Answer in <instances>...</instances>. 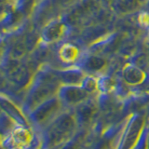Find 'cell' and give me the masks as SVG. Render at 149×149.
<instances>
[{
    "mask_svg": "<svg viewBox=\"0 0 149 149\" xmlns=\"http://www.w3.org/2000/svg\"><path fill=\"white\" fill-rule=\"evenodd\" d=\"M149 0H113L110 5L111 11L118 16H125L142 10Z\"/></svg>",
    "mask_w": 149,
    "mask_h": 149,
    "instance_id": "cell-5",
    "label": "cell"
},
{
    "mask_svg": "<svg viewBox=\"0 0 149 149\" xmlns=\"http://www.w3.org/2000/svg\"><path fill=\"white\" fill-rule=\"evenodd\" d=\"M149 74L132 63L128 62L121 69L120 78L130 87H140L143 85L148 79Z\"/></svg>",
    "mask_w": 149,
    "mask_h": 149,
    "instance_id": "cell-4",
    "label": "cell"
},
{
    "mask_svg": "<svg viewBox=\"0 0 149 149\" xmlns=\"http://www.w3.org/2000/svg\"><path fill=\"white\" fill-rule=\"evenodd\" d=\"M42 1H44V0H36V5H37V4H39V3L42 2Z\"/></svg>",
    "mask_w": 149,
    "mask_h": 149,
    "instance_id": "cell-15",
    "label": "cell"
},
{
    "mask_svg": "<svg viewBox=\"0 0 149 149\" xmlns=\"http://www.w3.org/2000/svg\"><path fill=\"white\" fill-rule=\"evenodd\" d=\"M48 4V6L52 9L53 12L55 10H65L72 8L74 6L81 1V0H44Z\"/></svg>",
    "mask_w": 149,
    "mask_h": 149,
    "instance_id": "cell-10",
    "label": "cell"
},
{
    "mask_svg": "<svg viewBox=\"0 0 149 149\" xmlns=\"http://www.w3.org/2000/svg\"><path fill=\"white\" fill-rule=\"evenodd\" d=\"M62 85H81L86 73L77 66H70L64 69H55Z\"/></svg>",
    "mask_w": 149,
    "mask_h": 149,
    "instance_id": "cell-8",
    "label": "cell"
},
{
    "mask_svg": "<svg viewBox=\"0 0 149 149\" xmlns=\"http://www.w3.org/2000/svg\"><path fill=\"white\" fill-rule=\"evenodd\" d=\"M57 96L65 108L73 109L94 95L88 93L80 85H61Z\"/></svg>",
    "mask_w": 149,
    "mask_h": 149,
    "instance_id": "cell-3",
    "label": "cell"
},
{
    "mask_svg": "<svg viewBox=\"0 0 149 149\" xmlns=\"http://www.w3.org/2000/svg\"><path fill=\"white\" fill-rule=\"evenodd\" d=\"M73 30L62 15L54 17L42 26L39 33V44L49 46L67 37Z\"/></svg>",
    "mask_w": 149,
    "mask_h": 149,
    "instance_id": "cell-1",
    "label": "cell"
},
{
    "mask_svg": "<svg viewBox=\"0 0 149 149\" xmlns=\"http://www.w3.org/2000/svg\"><path fill=\"white\" fill-rule=\"evenodd\" d=\"M148 74H149V73H148Z\"/></svg>",
    "mask_w": 149,
    "mask_h": 149,
    "instance_id": "cell-16",
    "label": "cell"
},
{
    "mask_svg": "<svg viewBox=\"0 0 149 149\" xmlns=\"http://www.w3.org/2000/svg\"><path fill=\"white\" fill-rule=\"evenodd\" d=\"M144 48H146V52L149 56V37H147L144 41Z\"/></svg>",
    "mask_w": 149,
    "mask_h": 149,
    "instance_id": "cell-14",
    "label": "cell"
},
{
    "mask_svg": "<svg viewBox=\"0 0 149 149\" xmlns=\"http://www.w3.org/2000/svg\"><path fill=\"white\" fill-rule=\"evenodd\" d=\"M137 21L140 26L149 30V11L140 10L137 17Z\"/></svg>",
    "mask_w": 149,
    "mask_h": 149,
    "instance_id": "cell-12",
    "label": "cell"
},
{
    "mask_svg": "<svg viewBox=\"0 0 149 149\" xmlns=\"http://www.w3.org/2000/svg\"><path fill=\"white\" fill-rule=\"evenodd\" d=\"M82 69L87 74H104L110 66L106 56L92 52H83L80 60L74 65Z\"/></svg>",
    "mask_w": 149,
    "mask_h": 149,
    "instance_id": "cell-2",
    "label": "cell"
},
{
    "mask_svg": "<svg viewBox=\"0 0 149 149\" xmlns=\"http://www.w3.org/2000/svg\"><path fill=\"white\" fill-rule=\"evenodd\" d=\"M109 33L110 32L107 31L106 27L101 23H91V24H87V26L81 31L78 42L81 44H87L88 47L107 36Z\"/></svg>",
    "mask_w": 149,
    "mask_h": 149,
    "instance_id": "cell-6",
    "label": "cell"
},
{
    "mask_svg": "<svg viewBox=\"0 0 149 149\" xmlns=\"http://www.w3.org/2000/svg\"><path fill=\"white\" fill-rule=\"evenodd\" d=\"M82 54L83 52H81L80 49L71 42H65L58 49L59 60L63 63L69 65V67L74 66L80 60Z\"/></svg>",
    "mask_w": 149,
    "mask_h": 149,
    "instance_id": "cell-7",
    "label": "cell"
},
{
    "mask_svg": "<svg viewBox=\"0 0 149 149\" xmlns=\"http://www.w3.org/2000/svg\"><path fill=\"white\" fill-rule=\"evenodd\" d=\"M84 90L88 93L94 95V93L98 91V79L97 77L91 76V74H86L83 81L80 85Z\"/></svg>",
    "mask_w": 149,
    "mask_h": 149,
    "instance_id": "cell-11",
    "label": "cell"
},
{
    "mask_svg": "<svg viewBox=\"0 0 149 149\" xmlns=\"http://www.w3.org/2000/svg\"><path fill=\"white\" fill-rule=\"evenodd\" d=\"M99 1L101 2V4L102 5V6H104L105 8L106 7L110 8V5L112 4V2H113V0H99Z\"/></svg>",
    "mask_w": 149,
    "mask_h": 149,
    "instance_id": "cell-13",
    "label": "cell"
},
{
    "mask_svg": "<svg viewBox=\"0 0 149 149\" xmlns=\"http://www.w3.org/2000/svg\"><path fill=\"white\" fill-rule=\"evenodd\" d=\"M36 5V0H15L13 7L22 17H28L34 11Z\"/></svg>",
    "mask_w": 149,
    "mask_h": 149,
    "instance_id": "cell-9",
    "label": "cell"
}]
</instances>
